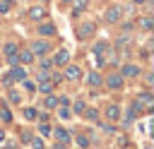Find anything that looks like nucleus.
I'll return each mask as SVG.
<instances>
[{"label": "nucleus", "instance_id": "1", "mask_svg": "<svg viewBox=\"0 0 154 149\" xmlns=\"http://www.w3.org/2000/svg\"><path fill=\"white\" fill-rule=\"evenodd\" d=\"M123 17V10L118 7V5H113V7H108V12H106V22H111V24H116L118 19Z\"/></svg>", "mask_w": 154, "mask_h": 149}, {"label": "nucleus", "instance_id": "2", "mask_svg": "<svg viewBox=\"0 0 154 149\" xmlns=\"http://www.w3.org/2000/svg\"><path fill=\"white\" fill-rule=\"evenodd\" d=\"M137 103H142V106H147V111H152V103H154V99H152V94H147V91H142V94H137V99H135Z\"/></svg>", "mask_w": 154, "mask_h": 149}, {"label": "nucleus", "instance_id": "3", "mask_svg": "<svg viewBox=\"0 0 154 149\" xmlns=\"http://www.w3.org/2000/svg\"><path fill=\"white\" fill-rule=\"evenodd\" d=\"M5 55H7V60H10L12 65H17V46H14V43H7V46H5Z\"/></svg>", "mask_w": 154, "mask_h": 149}, {"label": "nucleus", "instance_id": "4", "mask_svg": "<svg viewBox=\"0 0 154 149\" xmlns=\"http://www.w3.org/2000/svg\"><path fill=\"white\" fill-rule=\"evenodd\" d=\"M48 48H51V46H48L46 41H36V43L31 46V53H34V55H43V53H46Z\"/></svg>", "mask_w": 154, "mask_h": 149}, {"label": "nucleus", "instance_id": "5", "mask_svg": "<svg viewBox=\"0 0 154 149\" xmlns=\"http://www.w3.org/2000/svg\"><path fill=\"white\" fill-rule=\"evenodd\" d=\"M106 84H108L111 89H120V87H123V77H120V74H111V77H106Z\"/></svg>", "mask_w": 154, "mask_h": 149}, {"label": "nucleus", "instance_id": "6", "mask_svg": "<svg viewBox=\"0 0 154 149\" xmlns=\"http://www.w3.org/2000/svg\"><path fill=\"white\" fill-rule=\"evenodd\" d=\"M29 17H31V19H43V17H46V10H43L41 5H34V7L29 10Z\"/></svg>", "mask_w": 154, "mask_h": 149}, {"label": "nucleus", "instance_id": "7", "mask_svg": "<svg viewBox=\"0 0 154 149\" xmlns=\"http://www.w3.org/2000/svg\"><path fill=\"white\" fill-rule=\"evenodd\" d=\"M24 77H26L24 67H17V65H14V67H12V72H10V79L14 82V79H24Z\"/></svg>", "mask_w": 154, "mask_h": 149}, {"label": "nucleus", "instance_id": "8", "mask_svg": "<svg viewBox=\"0 0 154 149\" xmlns=\"http://www.w3.org/2000/svg\"><path fill=\"white\" fill-rule=\"evenodd\" d=\"M67 60H70V53H67V50L55 53V65H67Z\"/></svg>", "mask_w": 154, "mask_h": 149}, {"label": "nucleus", "instance_id": "9", "mask_svg": "<svg viewBox=\"0 0 154 149\" xmlns=\"http://www.w3.org/2000/svg\"><path fill=\"white\" fill-rule=\"evenodd\" d=\"M123 74H125V77H137V74H140V67H137V65H125V67H123Z\"/></svg>", "mask_w": 154, "mask_h": 149}, {"label": "nucleus", "instance_id": "10", "mask_svg": "<svg viewBox=\"0 0 154 149\" xmlns=\"http://www.w3.org/2000/svg\"><path fill=\"white\" fill-rule=\"evenodd\" d=\"M65 77H67V79H79V77H82V72H79V67L70 65V67H67V72H65Z\"/></svg>", "mask_w": 154, "mask_h": 149}, {"label": "nucleus", "instance_id": "11", "mask_svg": "<svg viewBox=\"0 0 154 149\" xmlns=\"http://www.w3.org/2000/svg\"><path fill=\"white\" fill-rule=\"evenodd\" d=\"M91 31H94V24H82V29H79V38H89Z\"/></svg>", "mask_w": 154, "mask_h": 149}, {"label": "nucleus", "instance_id": "12", "mask_svg": "<svg viewBox=\"0 0 154 149\" xmlns=\"http://www.w3.org/2000/svg\"><path fill=\"white\" fill-rule=\"evenodd\" d=\"M106 115H108V120H118V118H120V108H118V106H108Z\"/></svg>", "mask_w": 154, "mask_h": 149}, {"label": "nucleus", "instance_id": "13", "mask_svg": "<svg viewBox=\"0 0 154 149\" xmlns=\"http://www.w3.org/2000/svg\"><path fill=\"white\" fill-rule=\"evenodd\" d=\"M55 139H58L60 144H65V142L70 139V135H67V130H63V127H58V130H55Z\"/></svg>", "mask_w": 154, "mask_h": 149}, {"label": "nucleus", "instance_id": "14", "mask_svg": "<svg viewBox=\"0 0 154 149\" xmlns=\"http://www.w3.org/2000/svg\"><path fill=\"white\" fill-rule=\"evenodd\" d=\"M38 91H43V94H51V91H53V82H48V79H41V84H38Z\"/></svg>", "mask_w": 154, "mask_h": 149}, {"label": "nucleus", "instance_id": "15", "mask_svg": "<svg viewBox=\"0 0 154 149\" xmlns=\"http://www.w3.org/2000/svg\"><path fill=\"white\" fill-rule=\"evenodd\" d=\"M38 34H43V36H53V34H55V26H53V24H43V26L38 29Z\"/></svg>", "mask_w": 154, "mask_h": 149}, {"label": "nucleus", "instance_id": "16", "mask_svg": "<svg viewBox=\"0 0 154 149\" xmlns=\"http://www.w3.org/2000/svg\"><path fill=\"white\" fill-rule=\"evenodd\" d=\"M17 60H22V62H31V60H34V53H31V50H22V53L17 55Z\"/></svg>", "mask_w": 154, "mask_h": 149}, {"label": "nucleus", "instance_id": "17", "mask_svg": "<svg viewBox=\"0 0 154 149\" xmlns=\"http://www.w3.org/2000/svg\"><path fill=\"white\" fill-rule=\"evenodd\" d=\"M87 79H89V84H91V87H99V84H101V74H99V72H91Z\"/></svg>", "mask_w": 154, "mask_h": 149}, {"label": "nucleus", "instance_id": "18", "mask_svg": "<svg viewBox=\"0 0 154 149\" xmlns=\"http://www.w3.org/2000/svg\"><path fill=\"white\" fill-rule=\"evenodd\" d=\"M140 26H142V29H144V31H149V29H152V26H154V22H152V19H149V17H144V19H140Z\"/></svg>", "mask_w": 154, "mask_h": 149}, {"label": "nucleus", "instance_id": "19", "mask_svg": "<svg viewBox=\"0 0 154 149\" xmlns=\"http://www.w3.org/2000/svg\"><path fill=\"white\" fill-rule=\"evenodd\" d=\"M106 48H108V43H103V41H101V43H96V46H94V53H96V55H103V53H106Z\"/></svg>", "mask_w": 154, "mask_h": 149}, {"label": "nucleus", "instance_id": "20", "mask_svg": "<svg viewBox=\"0 0 154 149\" xmlns=\"http://www.w3.org/2000/svg\"><path fill=\"white\" fill-rule=\"evenodd\" d=\"M84 7H87V0H75V14H79Z\"/></svg>", "mask_w": 154, "mask_h": 149}, {"label": "nucleus", "instance_id": "21", "mask_svg": "<svg viewBox=\"0 0 154 149\" xmlns=\"http://www.w3.org/2000/svg\"><path fill=\"white\" fill-rule=\"evenodd\" d=\"M55 106H58V99L55 96H48L46 99V108H55Z\"/></svg>", "mask_w": 154, "mask_h": 149}, {"label": "nucleus", "instance_id": "22", "mask_svg": "<svg viewBox=\"0 0 154 149\" xmlns=\"http://www.w3.org/2000/svg\"><path fill=\"white\" fill-rule=\"evenodd\" d=\"M36 115H38V113H36L34 108H26V111H24V118H29V120H34Z\"/></svg>", "mask_w": 154, "mask_h": 149}, {"label": "nucleus", "instance_id": "23", "mask_svg": "<svg viewBox=\"0 0 154 149\" xmlns=\"http://www.w3.org/2000/svg\"><path fill=\"white\" fill-rule=\"evenodd\" d=\"M5 12H10V2L7 0H0V14H5Z\"/></svg>", "mask_w": 154, "mask_h": 149}, {"label": "nucleus", "instance_id": "24", "mask_svg": "<svg viewBox=\"0 0 154 149\" xmlns=\"http://www.w3.org/2000/svg\"><path fill=\"white\" fill-rule=\"evenodd\" d=\"M60 79H63V74H60V72H53V77H51V82H53V84H58Z\"/></svg>", "mask_w": 154, "mask_h": 149}, {"label": "nucleus", "instance_id": "25", "mask_svg": "<svg viewBox=\"0 0 154 149\" xmlns=\"http://www.w3.org/2000/svg\"><path fill=\"white\" fill-rule=\"evenodd\" d=\"M10 101H12V103H19V94H17V91H10Z\"/></svg>", "mask_w": 154, "mask_h": 149}, {"label": "nucleus", "instance_id": "26", "mask_svg": "<svg viewBox=\"0 0 154 149\" xmlns=\"http://www.w3.org/2000/svg\"><path fill=\"white\" fill-rule=\"evenodd\" d=\"M82 111H84V101H77L75 103V113H82Z\"/></svg>", "mask_w": 154, "mask_h": 149}, {"label": "nucleus", "instance_id": "27", "mask_svg": "<svg viewBox=\"0 0 154 149\" xmlns=\"http://www.w3.org/2000/svg\"><path fill=\"white\" fill-rule=\"evenodd\" d=\"M96 115H99V113H96L94 108H89V111H87V118H89V120H96Z\"/></svg>", "mask_w": 154, "mask_h": 149}, {"label": "nucleus", "instance_id": "28", "mask_svg": "<svg viewBox=\"0 0 154 149\" xmlns=\"http://www.w3.org/2000/svg\"><path fill=\"white\" fill-rule=\"evenodd\" d=\"M31 147H34V149H43V142H41V139H34Z\"/></svg>", "mask_w": 154, "mask_h": 149}, {"label": "nucleus", "instance_id": "29", "mask_svg": "<svg viewBox=\"0 0 154 149\" xmlns=\"http://www.w3.org/2000/svg\"><path fill=\"white\" fill-rule=\"evenodd\" d=\"M77 144H79V147H87L89 142H87V137H77Z\"/></svg>", "mask_w": 154, "mask_h": 149}, {"label": "nucleus", "instance_id": "30", "mask_svg": "<svg viewBox=\"0 0 154 149\" xmlns=\"http://www.w3.org/2000/svg\"><path fill=\"white\" fill-rule=\"evenodd\" d=\"M2 139H5V132H2V130H0V142H2Z\"/></svg>", "mask_w": 154, "mask_h": 149}, {"label": "nucleus", "instance_id": "31", "mask_svg": "<svg viewBox=\"0 0 154 149\" xmlns=\"http://www.w3.org/2000/svg\"><path fill=\"white\" fill-rule=\"evenodd\" d=\"M132 2H135V5H140V2H144V0H132Z\"/></svg>", "mask_w": 154, "mask_h": 149}, {"label": "nucleus", "instance_id": "32", "mask_svg": "<svg viewBox=\"0 0 154 149\" xmlns=\"http://www.w3.org/2000/svg\"><path fill=\"white\" fill-rule=\"evenodd\" d=\"M63 2H72V0H63Z\"/></svg>", "mask_w": 154, "mask_h": 149}, {"label": "nucleus", "instance_id": "33", "mask_svg": "<svg viewBox=\"0 0 154 149\" xmlns=\"http://www.w3.org/2000/svg\"><path fill=\"white\" fill-rule=\"evenodd\" d=\"M41 2H48V0H41Z\"/></svg>", "mask_w": 154, "mask_h": 149}, {"label": "nucleus", "instance_id": "34", "mask_svg": "<svg viewBox=\"0 0 154 149\" xmlns=\"http://www.w3.org/2000/svg\"><path fill=\"white\" fill-rule=\"evenodd\" d=\"M7 2H12V0H7Z\"/></svg>", "mask_w": 154, "mask_h": 149}]
</instances>
